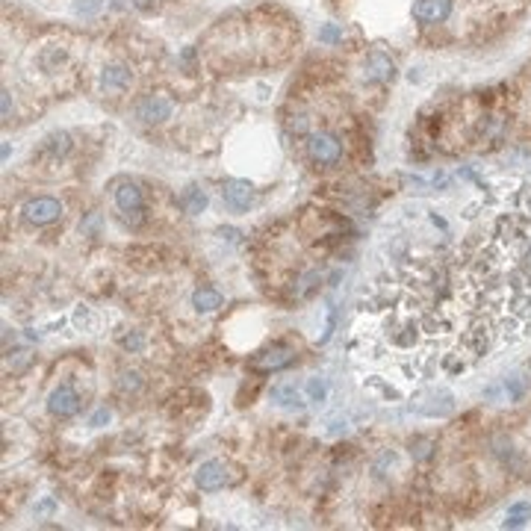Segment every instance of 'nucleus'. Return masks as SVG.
<instances>
[{
  "instance_id": "nucleus-1",
  "label": "nucleus",
  "mask_w": 531,
  "mask_h": 531,
  "mask_svg": "<svg viewBox=\"0 0 531 531\" xmlns=\"http://www.w3.org/2000/svg\"><path fill=\"white\" fill-rule=\"evenodd\" d=\"M115 207L124 215V222L136 227L142 222V210H145V198H142V189L139 184H133V180H121V184H115Z\"/></svg>"
},
{
  "instance_id": "nucleus-2",
  "label": "nucleus",
  "mask_w": 531,
  "mask_h": 531,
  "mask_svg": "<svg viewBox=\"0 0 531 531\" xmlns=\"http://www.w3.org/2000/svg\"><path fill=\"white\" fill-rule=\"evenodd\" d=\"M307 157L319 165H337L342 160V142L340 136L328 130H319V133H310L307 136Z\"/></svg>"
},
{
  "instance_id": "nucleus-3",
  "label": "nucleus",
  "mask_w": 531,
  "mask_h": 531,
  "mask_svg": "<svg viewBox=\"0 0 531 531\" xmlns=\"http://www.w3.org/2000/svg\"><path fill=\"white\" fill-rule=\"evenodd\" d=\"M174 104L165 95H145L136 104V119L142 124H162L165 119H172Z\"/></svg>"
},
{
  "instance_id": "nucleus-4",
  "label": "nucleus",
  "mask_w": 531,
  "mask_h": 531,
  "mask_svg": "<svg viewBox=\"0 0 531 531\" xmlns=\"http://www.w3.org/2000/svg\"><path fill=\"white\" fill-rule=\"evenodd\" d=\"M62 215V204L56 198H32V201L24 204V219L30 225H51Z\"/></svg>"
},
{
  "instance_id": "nucleus-5",
  "label": "nucleus",
  "mask_w": 531,
  "mask_h": 531,
  "mask_svg": "<svg viewBox=\"0 0 531 531\" xmlns=\"http://www.w3.org/2000/svg\"><path fill=\"white\" fill-rule=\"evenodd\" d=\"M292 360H295V352L290 345H272V348H266V352H260L251 360V366L257 372H278V369L292 366Z\"/></svg>"
},
{
  "instance_id": "nucleus-6",
  "label": "nucleus",
  "mask_w": 531,
  "mask_h": 531,
  "mask_svg": "<svg viewBox=\"0 0 531 531\" xmlns=\"http://www.w3.org/2000/svg\"><path fill=\"white\" fill-rule=\"evenodd\" d=\"M222 198H225V204L227 210H234V213H245L248 207L254 204V186L248 184V180H225V189H222Z\"/></svg>"
},
{
  "instance_id": "nucleus-7",
  "label": "nucleus",
  "mask_w": 531,
  "mask_h": 531,
  "mask_svg": "<svg viewBox=\"0 0 531 531\" xmlns=\"http://www.w3.org/2000/svg\"><path fill=\"white\" fill-rule=\"evenodd\" d=\"M47 410L54 413V417L65 419V417H74L80 410V395L71 384H59L51 395H47Z\"/></svg>"
},
{
  "instance_id": "nucleus-8",
  "label": "nucleus",
  "mask_w": 531,
  "mask_h": 531,
  "mask_svg": "<svg viewBox=\"0 0 531 531\" xmlns=\"http://www.w3.org/2000/svg\"><path fill=\"white\" fill-rule=\"evenodd\" d=\"M363 77L366 83H390L395 77V62L384 51H369L366 65H363Z\"/></svg>"
},
{
  "instance_id": "nucleus-9",
  "label": "nucleus",
  "mask_w": 531,
  "mask_h": 531,
  "mask_svg": "<svg viewBox=\"0 0 531 531\" xmlns=\"http://www.w3.org/2000/svg\"><path fill=\"white\" fill-rule=\"evenodd\" d=\"M452 15V0H417L413 18L419 24H443Z\"/></svg>"
},
{
  "instance_id": "nucleus-10",
  "label": "nucleus",
  "mask_w": 531,
  "mask_h": 531,
  "mask_svg": "<svg viewBox=\"0 0 531 531\" xmlns=\"http://www.w3.org/2000/svg\"><path fill=\"white\" fill-rule=\"evenodd\" d=\"M195 484L201 487V490H207V493L222 490V487L227 484V467H225L222 460H207V463H201V467H198V472H195Z\"/></svg>"
},
{
  "instance_id": "nucleus-11",
  "label": "nucleus",
  "mask_w": 531,
  "mask_h": 531,
  "mask_svg": "<svg viewBox=\"0 0 531 531\" xmlns=\"http://www.w3.org/2000/svg\"><path fill=\"white\" fill-rule=\"evenodd\" d=\"M130 80H133V74H130L127 65L112 62L101 71V89L104 92H124L130 86Z\"/></svg>"
},
{
  "instance_id": "nucleus-12",
  "label": "nucleus",
  "mask_w": 531,
  "mask_h": 531,
  "mask_svg": "<svg viewBox=\"0 0 531 531\" xmlns=\"http://www.w3.org/2000/svg\"><path fill=\"white\" fill-rule=\"evenodd\" d=\"M272 402L278 407H284V410H304V402L307 398L302 395V390H298L295 384H278L272 390Z\"/></svg>"
},
{
  "instance_id": "nucleus-13",
  "label": "nucleus",
  "mask_w": 531,
  "mask_h": 531,
  "mask_svg": "<svg viewBox=\"0 0 531 531\" xmlns=\"http://www.w3.org/2000/svg\"><path fill=\"white\" fill-rule=\"evenodd\" d=\"M71 151V136L68 133H51L44 142H42V154H47L51 160H59Z\"/></svg>"
},
{
  "instance_id": "nucleus-14",
  "label": "nucleus",
  "mask_w": 531,
  "mask_h": 531,
  "mask_svg": "<svg viewBox=\"0 0 531 531\" xmlns=\"http://www.w3.org/2000/svg\"><path fill=\"white\" fill-rule=\"evenodd\" d=\"M192 307L198 313H213V310H219L222 307V292L219 290H195L192 295Z\"/></svg>"
},
{
  "instance_id": "nucleus-15",
  "label": "nucleus",
  "mask_w": 531,
  "mask_h": 531,
  "mask_svg": "<svg viewBox=\"0 0 531 531\" xmlns=\"http://www.w3.org/2000/svg\"><path fill=\"white\" fill-rule=\"evenodd\" d=\"M499 387H502V402H520L528 390V381L523 375H508Z\"/></svg>"
},
{
  "instance_id": "nucleus-16",
  "label": "nucleus",
  "mask_w": 531,
  "mask_h": 531,
  "mask_svg": "<svg viewBox=\"0 0 531 531\" xmlns=\"http://www.w3.org/2000/svg\"><path fill=\"white\" fill-rule=\"evenodd\" d=\"M180 207H184L186 213H192V215L204 213V207H207V192H204L201 186H189L184 195H180Z\"/></svg>"
},
{
  "instance_id": "nucleus-17",
  "label": "nucleus",
  "mask_w": 531,
  "mask_h": 531,
  "mask_svg": "<svg viewBox=\"0 0 531 531\" xmlns=\"http://www.w3.org/2000/svg\"><path fill=\"white\" fill-rule=\"evenodd\" d=\"M528 520H531V505L528 502H513L508 511H505V528H523V525H528Z\"/></svg>"
},
{
  "instance_id": "nucleus-18",
  "label": "nucleus",
  "mask_w": 531,
  "mask_h": 531,
  "mask_svg": "<svg viewBox=\"0 0 531 531\" xmlns=\"http://www.w3.org/2000/svg\"><path fill=\"white\" fill-rule=\"evenodd\" d=\"M304 395H307V402L313 405H325L328 402V381L325 378H307V384H304Z\"/></svg>"
},
{
  "instance_id": "nucleus-19",
  "label": "nucleus",
  "mask_w": 531,
  "mask_h": 531,
  "mask_svg": "<svg viewBox=\"0 0 531 531\" xmlns=\"http://www.w3.org/2000/svg\"><path fill=\"white\" fill-rule=\"evenodd\" d=\"M65 59H68V51H65V47H44L42 56H39L44 71H56Z\"/></svg>"
},
{
  "instance_id": "nucleus-20",
  "label": "nucleus",
  "mask_w": 531,
  "mask_h": 531,
  "mask_svg": "<svg viewBox=\"0 0 531 531\" xmlns=\"http://www.w3.org/2000/svg\"><path fill=\"white\" fill-rule=\"evenodd\" d=\"M104 9V0H77V4L71 6V12L77 15V18H92V15H97Z\"/></svg>"
},
{
  "instance_id": "nucleus-21",
  "label": "nucleus",
  "mask_w": 531,
  "mask_h": 531,
  "mask_svg": "<svg viewBox=\"0 0 531 531\" xmlns=\"http://www.w3.org/2000/svg\"><path fill=\"white\" fill-rule=\"evenodd\" d=\"M493 455L508 467V463H513V455H517V452H513V443H511V440L496 437V440H493Z\"/></svg>"
},
{
  "instance_id": "nucleus-22",
  "label": "nucleus",
  "mask_w": 531,
  "mask_h": 531,
  "mask_svg": "<svg viewBox=\"0 0 531 531\" xmlns=\"http://www.w3.org/2000/svg\"><path fill=\"white\" fill-rule=\"evenodd\" d=\"M121 348L130 354H139L142 348H145V337H142V330H130V334L121 337Z\"/></svg>"
},
{
  "instance_id": "nucleus-23",
  "label": "nucleus",
  "mask_w": 531,
  "mask_h": 531,
  "mask_svg": "<svg viewBox=\"0 0 531 531\" xmlns=\"http://www.w3.org/2000/svg\"><path fill=\"white\" fill-rule=\"evenodd\" d=\"M319 42H322V44H340V42H342V27H340V24H322Z\"/></svg>"
},
{
  "instance_id": "nucleus-24",
  "label": "nucleus",
  "mask_w": 531,
  "mask_h": 531,
  "mask_svg": "<svg viewBox=\"0 0 531 531\" xmlns=\"http://www.w3.org/2000/svg\"><path fill=\"white\" fill-rule=\"evenodd\" d=\"M139 387H142V375H139V372L130 369V372H121V375H119V390H121V393H136Z\"/></svg>"
},
{
  "instance_id": "nucleus-25",
  "label": "nucleus",
  "mask_w": 531,
  "mask_h": 531,
  "mask_svg": "<svg viewBox=\"0 0 531 531\" xmlns=\"http://www.w3.org/2000/svg\"><path fill=\"white\" fill-rule=\"evenodd\" d=\"M431 440H413L410 443V455H413V460H428L431 458Z\"/></svg>"
},
{
  "instance_id": "nucleus-26",
  "label": "nucleus",
  "mask_w": 531,
  "mask_h": 531,
  "mask_svg": "<svg viewBox=\"0 0 531 531\" xmlns=\"http://www.w3.org/2000/svg\"><path fill=\"white\" fill-rule=\"evenodd\" d=\"M290 130H292V133H298V136H304V133L310 130V119H307L304 112L292 115V119H290Z\"/></svg>"
},
{
  "instance_id": "nucleus-27",
  "label": "nucleus",
  "mask_w": 531,
  "mask_h": 531,
  "mask_svg": "<svg viewBox=\"0 0 531 531\" xmlns=\"http://www.w3.org/2000/svg\"><path fill=\"white\" fill-rule=\"evenodd\" d=\"M80 227H83V234H95V230L101 227V215H97V213H89L86 219H83V225H80Z\"/></svg>"
},
{
  "instance_id": "nucleus-28",
  "label": "nucleus",
  "mask_w": 531,
  "mask_h": 531,
  "mask_svg": "<svg viewBox=\"0 0 531 531\" xmlns=\"http://www.w3.org/2000/svg\"><path fill=\"white\" fill-rule=\"evenodd\" d=\"M109 417H112V413H109L107 407H97V410L92 413V419H89V425H92V428H101L104 422H109Z\"/></svg>"
},
{
  "instance_id": "nucleus-29",
  "label": "nucleus",
  "mask_w": 531,
  "mask_h": 531,
  "mask_svg": "<svg viewBox=\"0 0 531 531\" xmlns=\"http://www.w3.org/2000/svg\"><path fill=\"white\" fill-rule=\"evenodd\" d=\"M316 280H322L319 278V272H307L304 278H302V290H298V292H302V295H307L313 287H316Z\"/></svg>"
},
{
  "instance_id": "nucleus-30",
  "label": "nucleus",
  "mask_w": 531,
  "mask_h": 531,
  "mask_svg": "<svg viewBox=\"0 0 531 531\" xmlns=\"http://www.w3.org/2000/svg\"><path fill=\"white\" fill-rule=\"evenodd\" d=\"M334 325H337V310H330V316H328V328H325V334H322V340H319L322 345L330 340V334H334Z\"/></svg>"
},
{
  "instance_id": "nucleus-31",
  "label": "nucleus",
  "mask_w": 531,
  "mask_h": 531,
  "mask_svg": "<svg viewBox=\"0 0 531 531\" xmlns=\"http://www.w3.org/2000/svg\"><path fill=\"white\" fill-rule=\"evenodd\" d=\"M56 511V502L51 499V496H47V499H42L39 505H36V513H54Z\"/></svg>"
},
{
  "instance_id": "nucleus-32",
  "label": "nucleus",
  "mask_w": 531,
  "mask_h": 531,
  "mask_svg": "<svg viewBox=\"0 0 531 531\" xmlns=\"http://www.w3.org/2000/svg\"><path fill=\"white\" fill-rule=\"evenodd\" d=\"M9 115H12V95L9 89H4V121H9Z\"/></svg>"
},
{
  "instance_id": "nucleus-33",
  "label": "nucleus",
  "mask_w": 531,
  "mask_h": 531,
  "mask_svg": "<svg viewBox=\"0 0 531 531\" xmlns=\"http://www.w3.org/2000/svg\"><path fill=\"white\" fill-rule=\"evenodd\" d=\"M407 83H422V65H417V68L407 71Z\"/></svg>"
},
{
  "instance_id": "nucleus-34",
  "label": "nucleus",
  "mask_w": 531,
  "mask_h": 531,
  "mask_svg": "<svg viewBox=\"0 0 531 531\" xmlns=\"http://www.w3.org/2000/svg\"><path fill=\"white\" fill-rule=\"evenodd\" d=\"M154 4H157V0H133V6H136V9H142V12L154 9Z\"/></svg>"
},
{
  "instance_id": "nucleus-35",
  "label": "nucleus",
  "mask_w": 531,
  "mask_h": 531,
  "mask_svg": "<svg viewBox=\"0 0 531 531\" xmlns=\"http://www.w3.org/2000/svg\"><path fill=\"white\" fill-rule=\"evenodd\" d=\"M219 234H222V237H227L230 242H237V239H239V230H234V227H222Z\"/></svg>"
}]
</instances>
